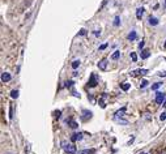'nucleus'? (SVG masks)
<instances>
[{"mask_svg": "<svg viewBox=\"0 0 166 154\" xmlns=\"http://www.w3.org/2000/svg\"><path fill=\"white\" fill-rule=\"evenodd\" d=\"M62 148L67 154H76V146L68 141H62Z\"/></svg>", "mask_w": 166, "mask_h": 154, "instance_id": "1", "label": "nucleus"}, {"mask_svg": "<svg viewBox=\"0 0 166 154\" xmlns=\"http://www.w3.org/2000/svg\"><path fill=\"white\" fill-rule=\"evenodd\" d=\"M97 84H98V76H97L95 73H92L90 78H89V82H88V86L89 88H95Z\"/></svg>", "mask_w": 166, "mask_h": 154, "instance_id": "2", "label": "nucleus"}, {"mask_svg": "<svg viewBox=\"0 0 166 154\" xmlns=\"http://www.w3.org/2000/svg\"><path fill=\"white\" fill-rule=\"evenodd\" d=\"M165 99H166L165 93H161V92L156 93V103H158V105H164Z\"/></svg>", "mask_w": 166, "mask_h": 154, "instance_id": "3", "label": "nucleus"}, {"mask_svg": "<svg viewBox=\"0 0 166 154\" xmlns=\"http://www.w3.org/2000/svg\"><path fill=\"white\" fill-rule=\"evenodd\" d=\"M90 117H92V112L89 110H82V112H81V120L82 121H88Z\"/></svg>", "mask_w": 166, "mask_h": 154, "instance_id": "4", "label": "nucleus"}, {"mask_svg": "<svg viewBox=\"0 0 166 154\" xmlns=\"http://www.w3.org/2000/svg\"><path fill=\"white\" fill-rule=\"evenodd\" d=\"M107 64H109L107 59H102V60L98 63V68H99L101 71H106V69H107Z\"/></svg>", "mask_w": 166, "mask_h": 154, "instance_id": "5", "label": "nucleus"}, {"mask_svg": "<svg viewBox=\"0 0 166 154\" xmlns=\"http://www.w3.org/2000/svg\"><path fill=\"white\" fill-rule=\"evenodd\" d=\"M82 136H84V133H81V132L73 133V135L71 136V140H72L73 142H75V141H81V140H82Z\"/></svg>", "mask_w": 166, "mask_h": 154, "instance_id": "6", "label": "nucleus"}, {"mask_svg": "<svg viewBox=\"0 0 166 154\" xmlns=\"http://www.w3.org/2000/svg\"><path fill=\"white\" fill-rule=\"evenodd\" d=\"M107 98H109L107 94H102V97H101V99H99V106L102 107V108L106 107V102H107Z\"/></svg>", "mask_w": 166, "mask_h": 154, "instance_id": "7", "label": "nucleus"}, {"mask_svg": "<svg viewBox=\"0 0 166 154\" xmlns=\"http://www.w3.org/2000/svg\"><path fill=\"white\" fill-rule=\"evenodd\" d=\"M126 110H127V107H123V108H120V110H118L117 112H115L114 119H117V117H123L124 114H126Z\"/></svg>", "mask_w": 166, "mask_h": 154, "instance_id": "8", "label": "nucleus"}, {"mask_svg": "<svg viewBox=\"0 0 166 154\" xmlns=\"http://www.w3.org/2000/svg\"><path fill=\"white\" fill-rule=\"evenodd\" d=\"M66 123H67L68 125H70L71 128H77V127H79V124H77L76 121H75V120L72 119V117H68V119L66 120Z\"/></svg>", "mask_w": 166, "mask_h": 154, "instance_id": "9", "label": "nucleus"}, {"mask_svg": "<svg viewBox=\"0 0 166 154\" xmlns=\"http://www.w3.org/2000/svg\"><path fill=\"white\" fill-rule=\"evenodd\" d=\"M12 80V76L8 73V72H4V73H1V81L3 82H8V81Z\"/></svg>", "mask_w": 166, "mask_h": 154, "instance_id": "10", "label": "nucleus"}, {"mask_svg": "<svg viewBox=\"0 0 166 154\" xmlns=\"http://www.w3.org/2000/svg\"><path fill=\"white\" fill-rule=\"evenodd\" d=\"M148 73V69H136V71H132L131 75L132 76H137V75H146Z\"/></svg>", "mask_w": 166, "mask_h": 154, "instance_id": "11", "label": "nucleus"}, {"mask_svg": "<svg viewBox=\"0 0 166 154\" xmlns=\"http://www.w3.org/2000/svg\"><path fill=\"white\" fill-rule=\"evenodd\" d=\"M144 8H137V9H136V17H137V20H141V17L142 16H144Z\"/></svg>", "mask_w": 166, "mask_h": 154, "instance_id": "12", "label": "nucleus"}, {"mask_svg": "<svg viewBox=\"0 0 166 154\" xmlns=\"http://www.w3.org/2000/svg\"><path fill=\"white\" fill-rule=\"evenodd\" d=\"M158 19L157 17H153V16H150L149 17V25H152V26H157L158 25Z\"/></svg>", "mask_w": 166, "mask_h": 154, "instance_id": "13", "label": "nucleus"}, {"mask_svg": "<svg viewBox=\"0 0 166 154\" xmlns=\"http://www.w3.org/2000/svg\"><path fill=\"white\" fill-rule=\"evenodd\" d=\"M136 38H137V34H136V31H135V30H132L131 33L127 35V39H128V40H131V42H132V40H135Z\"/></svg>", "mask_w": 166, "mask_h": 154, "instance_id": "14", "label": "nucleus"}, {"mask_svg": "<svg viewBox=\"0 0 166 154\" xmlns=\"http://www.w3.org/2000/svg\"><path fill=\"white\" fill-rule=\"evenodd\" d=\"M141 59H142V60H145V59H148L149 56H150V52L148 51V50H142V51H141Z\"/></svg>", "mask_w": 166, "mask_h": 154, "instance_id": "15", "label": "nucleus"}, {"mask_svg": "<svg viewBox=\"0 0 166 154\" xmlns=\"http://www.w3.org/2000/svg\"><path fill=\"white\" fill-rule=\"evenodd\" d=\"M120 88H122V90H124V92H127V90H130V88H131V84H128V82H123V84H120Z\"/></svg>", "mask_w": 166, "mask_h": 154, "instance_id": "16", "label": "nucleus"}, {"mask_svg": "<svg viewBox=\"0 0 166 154\" xmlns=\"http://www.w3.org/2000/svg\"><path fill=\"white\" fill-rule=\"evenodd\" d=\"M94 149H84V150H80L79 154H93Z\"/></svg>", "mask_w": 166, "mask_h": 154, "instance_id": "17", "label": "nucleus"}, {"mask_svg": "<svg viewBox=\"0 0 166 154\" xmlns=\"http://www.w3.org/2000/svg\"><path fill=\"white\" fill-rule=\"evenodd\" d=\"M119 56H120V51H115L113 55H111V59H113V60H118Z\"/></svg>", "mask_w": 166, "mask_h": 154, "instance_id": "18", "label": "nucleus"}, {"mask_svg": "<svg viewBox=\"0 0 166 154\" xmlns=\"http://www.w3.org/2000/svg\"><path fill=\"white\" fill-rule=\"evenodd\" d=\"M119 25H120V17L115 16V19H114V26H119Z\"/></svg>", "mask_w": 166, "mask_h": 154, "instance_id": "19", "label": "nucleus"}, {"mask_svg": "<svg viewBox=\"0 0 166 154\" xmlns=\"http://www.w3.org/2000/svg\"><path fill=\"white\" fill-rule=\"evenodd\" d=\"M11 97H12L13 99L18 98V90H12V92H11Z\"/></svg>", "mask_w": 166, "mask_h": 154, "instance_id": "20", "label": "nucleus"}, {"mask_svg": "<svg viewBox=\"0 0 166 154\" xmlns=\"http://www.w3.org/2000/svg\"><path fill=\"white\" fill-rule=\"evenodd\" d=\"M148 84H149V82H148L146 80H142V81H141V84H140V88H141V89H144V88L148 86Z\"/></svg>", "mask_w": 166, "mask_h": 154, "instance_id": "21", "label": "nucleus"}, {"mask_svg": "<svg viewBox=\"0 0 166 154\" xmlns=\"http://www.w3.org/2000/svg\"><path fill=\"white\" fill-rule=\"evenodd\" d=\"M130 58L132 59V61H133V63L137 61V55H136L135 52H131V54H130Z\"/></svg>", "mask_w": 166, "mask_h": 154, "instance_id": "22", "label": "nucleus"}, {"mask_svg": "<svg viewBox=\"0 0 166 154\" xmlns=\"http://www.w3.org/2000/svg\"><path fill=\"white\" fill-rule=\"evenodd\" d=\"M79 65H80V60H75V61L72 63V68H73V69H76Z\"/></svg>", "mask_w": 166, "mask_h": 154, "instance_id": "23", "label": "nucleus"}, {"mask_svg": "<svg viewBox=\"0 0 166 154\" xmlns=\"http://www.w3.org/2000/svg\"><path fill=\"white\" fill-rule=\"evenodd\" d=\"M161 85H162V84H161V82H156L154 85H152V90H157L160 86H161Z\"/></svg>", "mask_w": 166, "mask_h": 154, "instance_id": "24", "label": "nucleus"}, {"mask_svg": "<svg viewBox=\"0 0 166 154\" xmlns=\"http://www.w3.org/2000/svg\"><path fill=\"white\" fill-rule=\"evenodd\" d=\"M73 85H75V82H73V81H67V82H66V86L67 88H73Z\"/></svg>", "mask_w": 166, "mask_h": 154, "instance_id": "25", "label": "nucleus"}, {"mask_svg": "<svg viewBox=\"0 0 166 154\" xmlns=\"http://www.w3.org/2000/svg\"><path fill=\"white\" fill-rule=\"evenodd\" d=\"M160 120L161 121H165L166 120V112H162V114L160 115Z\"/></svg>", "mask_w": 166, "mask_h": 154, "instance_id": "26", "label": "nucleus"}, {"mask_svg": "<svg viewBox=\"0 0 166 154\" xmlns=\"http://www.w3.org/2000/svg\"><path fill=\"white\" fill-rule=\"evenodd\" d=\"M144 46H145V42H144V40H141V42L139 43V48L142 50V48H144Z\"/></svg>", "mask_w": 166, "mask_h": 154, "instance_id": "27", "label": "nucleus"}, {"mask_svg": "<svg viewBox=\"0 0 166 154\" xmlns=\"http://www.w3.org/2000/svg\"><path fill=\"white\" fill-rule=\"evenodd\" d=\"M158 76H160V77H166V71L160 72V73H158Z\"/></svg>", "mask_w": 166, "mask_h": 154, "instance_id": "28", "label": "nucleus"}, {"mask_svg": "<svg viewBox=\"0 0 166 154\" xmlns=\"http://www.w3.org/2000/svg\"><path fill=\"white\" fill-rule=\"evenodd\" d=\"M72 94H73V96H75V97H77V98H80V94H79V93H77V92H76V90H72Z\"/></svg>", "mask_w": 166, "mask_h": 154, "instance_id": "29", "label": "nucleus"}, {"mask_svg": "<svg viewBox=\"0 0 166 154\" xmlns=\"http://www.w3.org/2000/svg\"><path fill=\"white\" fill-rule=\"evenodd\" d=\"M79 34H80V35H86V30H85V29H81Z\"/></svg>", "mask_w": 166, "mask_h": 154, "instance_id": "30", "label": "nucleus"}, {"mask_svg": "<svg viewBox=\"0 0 166 154\" xmlns=\"http://www.w3.org/2000/svg\"><path fill=\"white\" fill-rule=\"evenodd\" d=\"M106 47H107V43H105V44H102V46H99V50H105Z\"/></svg>", "mask_w": 166, "mask_h": 154, "instance_id": "31", "label": "nucleus"}, {"mask_svg": "<svg viewBox=\"0 0 166 154\" xmlns=\"http://www.w3.org/2000/svg\"><path fill=\"white\" fill-rule=\"evenodd\" d=\"M93 34H94V35H97V37H98V35L101 34V31H99V30H94V33H93Z\"/></svg>", "mask_w": 166, "mask_h": 154, "instance_id": "32", "label": "nucleus"}, {"mask_svg": "<svg viewBox=\"0 0 166 154\" xmlns=\"http://www.w3.org/2000/svg\"><path fill=\"white\" fill-rule=\"evenodd\" d=\"M144 115H145V116H144V117H145V119H148V120L150 119V116H149V114H148V112H146V114H144Z\"/></svg>", "mask_w": 166, "mask_h": 154, "instance_id": "33", "label": "nucleus"}, {"mask_svg": "<svg viewBox=\"0 0 166 154\" xmlns=\"http://www.w3.org/2000/svg\"><path fill=\"white\" fill-rule=\"evenodd\" d=\"M164 107L166 108V99H165V102H164Z\"/></svg>", "mask_w": 166, "mask_h": 154, "instance_id": "34", "label": "nucleus"}, {"mask_svg": "<svg viewBox=\"0 0 166 154\" xmlns=\"http://www.w3.org/2000/svg\"><path fill=\"white\" fill-rule=\"evenodd\" d=\"M141 154H149V153H141Z\"/></svg>", "mask_w": 166, "mask_h": 154, "instance_id": "35", "label": "nucleus"}, {"mask_svg": "<svg viewBox=\"0 0 166 154\" xmlns=\"http://www.w3.org/2000/svg\"><path fill=\"white\" fill-rule=\"evenodd\" d=\"M165 47H166V42H165Z\"/></svg>", "mask_w": 166, "mask_h": 154, "instance_id": "36", "label": "nucleus"}, {"mask_svg": "<svg viewBox=\"0 0 166 154\" xmlns=\"http://www.w3.org/2000/svg\"><path fill=\"white\" fill-rule=\"evenodd\" d=\"M165 4H166V0H165Z\"/></svg>", "mask_w": 166, "mask_h": 154, "instance_id": "37", "label": "nucleus"}, {"mask_svg": "<svg viewBox=\"0 0 166 154\" xmlns=\"http://www.w3.org/2000/svg\"><path fill=\"white\" fill-rule=\"evenodd\" d=\"M165 60H166V59H165Z\"/></svg>", "mask_w": 166, "mask_h": 154, "instance_id": "38", "label": "nucleus"}]
</instances>
